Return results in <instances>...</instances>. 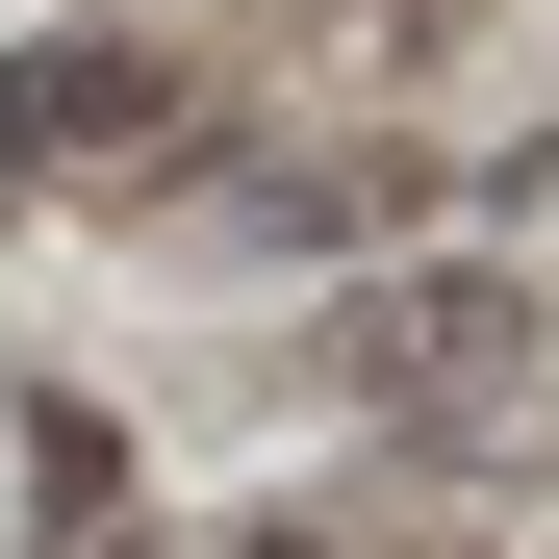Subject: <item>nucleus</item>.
I'll return each mask as SVG.
<instances>
[{
  "mask_svg": "<svg viewBox=\"0 0 559 559\" xmlns=\"http://www.w3.org/2000/svg\"><path fill=\"white\" fill-rule=\"evenodd\" d=\"M331 356H356V407H484L509 356H534V306H509L484 254H457V280H382V306H356Z\"/></svg>",
  "mask_w": 559,
  "mask_h": 559,
  "instance_id": "nucleus-1",
  "label": "nucleus"
},
{
  "mask_svg": "<svg viewBox=\"0 0 559 559\" xmlns=\"http://www.w3.org/2000/svg\"><path fill=\"white\" fill-rule=\"evenodd\" d=\"M407 204H432V153H306V178H254L229 229L254 254H331V229H407Z\"/></svg>",
  "mask_w": 559,
  "mask_h": 559,
  "instance_id": "nucleus-3",
  "label": "nucleus"
},
{
  "mask_svg": "<svg viewBox=\"0 0 559 559\" xmlns=\"http://www.w3.org/2000/svg\"><path fill=\"white\" fill-rule=\"evenodd\" d=\"M153 128H178V51H128V26L0 51V153H153Z\"/></svg>",
  "mask_w": 559,
  "mask_h": 559,
  "instance_id": "nucleus-2",
  "label": "nucleus"
}]
</instances>
